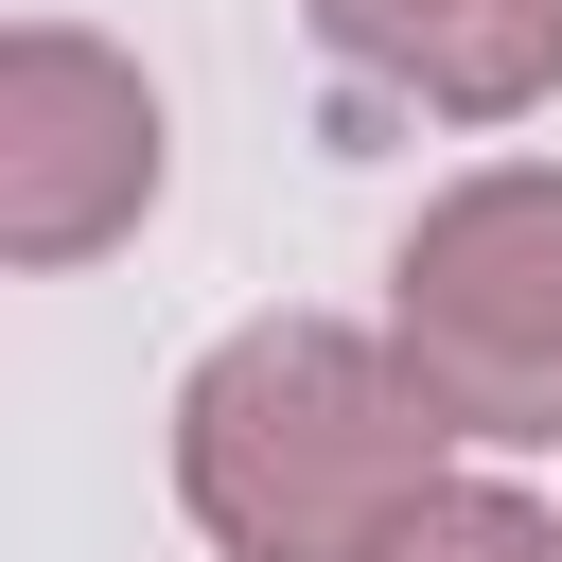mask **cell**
Here are the masks:
<instances>
[{"label":"cell","mask_w":562,"mask_h":562,"mask_svg":"<svg viewBox=\"0 0 562 562\" xmlns=\"http://www.w3.org/2000/svg\"><path fill=\"white\" fill-rule=\"evenodd\" d=\"M439 386L404 369V334L351 316H246L193 386H176V509L228 562H351L369 527H404L439 492Z\"/></svg>","instance_id":"6da1fadb"},{"label":"cell","mask_w":562,"mask_h":562,"mask_svg":"<svg viewBox=\"0 0 562 562\" xmlns=\"http://www.w3.org/2000/svg\"><path fill=\"white\" fill-rule=\"evenodd\" d=\"M386 334L457 439H562V158L457 176L386 263Z\"/></svg>","instance_id":"7a4b0ae2"},{"label":"cell","mask_w":562,"mask_h":562,"mask_svg":"<svg viewBox=\"0 0 562 562\" xmlns=\"http://www.w3.org/2000/svg\"><path fill=\"white\" fill-rule=\"evenodd\" d=\"M158 211V88L70 35V18H18L0 35V263H105L123 228Z\"/></svg>","instance_id":"3957f363"},{"label":"cell","mask_w":562,"mask_h":562,"mask_svg":"<svg viewBox=\"0 0 562 562\" xmlns=\"http://www.w3.org/2000/svg\"><path fill=\"white\" fill-rule=\"evenodd\" d=\"M316 53L422 123H527L562 88V0H299Z\"/></svg>","instance_id":"277c9868"},{"label":"cell","mask_w":562,"mask_h":562,"mask_svg":"<svg viewBox=\"0 0 562 562\" xmlns=\"http://www.w3.org/2000/svg\"><path fill=\"white\" fill-rule=\"evenodd\" d=\"M351 562H562V509H527V492H492V474H439L404 527H369Z\"/></svg>","instance_id":"5b68a950"}]
</instances>
